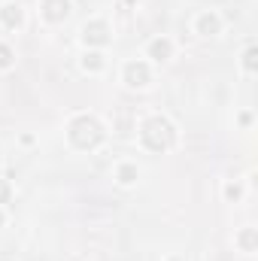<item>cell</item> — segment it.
<instances>
[{"mask_svg":"<svg viewBox=\"0 0 258 261\" xmlns=\"http://www.w3.org/2000/svg\"><path fill=\"white\" fill-rule=\"evenodd\" d=\"M85 67H91V70H100V67H104L100 55H85Z\"/></svg>","mask_w":258,"mask_h":261,"instance_id":"cell-10","label":"cell"},{"mask_svg":"<svg viewBox=\"0 0 258 261\" xmlns=\"http://www.w3.org/2000/svg\"><path fill=\"white\" fill-rule=\"evenodd\" d=\"M167 55H170V43H167V40H155V43H152V58L164 61Z\"/></svg>","mask_w":258,"mask_h":261,"instance_id":"cell-7","label":"cell"},{"mask_svg":"<svg viewBox=\"0 0 258 261\" xmlns=\"http://www.w3.org/2000/svg\"><path fill=\"white\" fill-rule=\"evenodd\" d=\"M143 143L149 146V149H167L170 143H173V128H170V122L167 119H149L146 125H143Z\"/></svg>","mask_w":258,"mask_h":261,"instance_id":"cell-1","label":"cell"},{"mask_svg":"<svg viewBox=\"0 0 258 261\" xmlns=\"http://www.w3.org/2000/svg\"><path fill=\"white\" fill-rule=\"evenodd\" d=\"M0 18H3L6 28H18V24H21V6H18V3H6V6L0 9Z\"/></svg>","mask_w":258,"mask_h":261,"instance_id":"cell-5","label":"cell"},{"mask_svg":"<svg viewBox=\"0 0 258 261\" xmlns=\"http://www.w3.org/2000/svg\"><path fill=\"white\" fill-rule=\"evenodd\" d=\"M6 197H9V186H6V182H3V179H0V203H3V200H6Z\"/></svg>","mask_w":258,"mask_h":261,"instance_id":"cell-12","label":"cell"},{"mask_svg":"<svg viewBox=\"0 0 258 261\" xmlns=\"http://www.w3.org/2000/svg\"><path fill=\"white\" fill-rule=\"evenodd\" d=\"M12 64V52H9V46H0V67H9Z\"/></svg>","mask_w":258,"mask_h":261,"instance_id":"cell-9","label":"cell"},{"mask_svg":"<svg viewBox=\"0 0 258 261\" xmlns=\"http://www.w3.org/2000/svg\"><path fill=\"white\" fill-rule=\"evenodd\" d=\"M67 12H70V3H67V0H46V3H43V15H46L49 21H64Z\"/></svg>","mask_w":258,"mask_h":261,"instance_id":"cell-3","label":"cell"},{"mask_svg":"<svg viewBox=\"0 0 258 261\" xmlns=\"http://www.w3.org/2000/svg\"><path fill=\"white\" fill-rule=\"evenodd\" d=\"M125 79H128V85H137L140 88V85L149 82V70H146V64H137L134 61V64L125 67Z\"/></svg>","mask_w":258,"mask_h":261,"instance_id":"cell-4","label":"cell"},{"mask_svg":"<svg viewBox=\"0 0 258 261\" xmlns=\"http://www.w3.org/2000/svg\"><path fill=\"white\" fill-rule=\"evenodd\" d=\"M200 28L203 31H216V18H200Z\"/></svg>","mask_w":258,"mask_h":261,"instance_id":"cell-11","label":"cell"},{"mask_svg":"<svg viewBox=\"0 0 258 261\" xmlns=\"http://www.w3.org/2000/svg\"><path fill=\"white\" fill-rule=\"evenodd\" d=\"M0 222H3V216H0Z\"/></svg>","mask_w":258,"mask_h":261,"instance_id":"cell-13","label":"cell"},{"mask_svg":"<svg viewBox=\"0 0 258 261\" xmlns=\"http://www.w3.org/2000/svg\"><path fill=\"white\" fill-rule=\"evenodd\" d=\"M70 137H73V143H76V146L91 149V146H97V143L104 140V130H100V125H97L94 119L82 116V119H76V122L70 125Z\"/></svg>","mask_w":258,"mask_h":261,"instance_id":"cell-2","label":"cell"},{"mask_svg":"<svg viewBox=\"0 0 258 261\" xmlns=\"http://www.w3.org/2000/svg\"><path fill=\"white\" fill-rule=\"evenodd\" d=\"M134 176H137V170H134V167H131V164H125V167H122V170H119V179H122V182H125V186H128V182H134Z\"/></svg>","mask_w":258,"mask_h":261,"instance_id":"cell-8","label":"cell"},{"mask_svg":"<svg viewBox=\"0 0 258 261\" xmlns=\"http://www.w3.org/2000/svg\"><path fill=\"white\" fill-rule=\"evenodd\" d=\"M85 40H88V43H107V24H104V21L85 24Z\"/></svg>","mask_w":258,"mask_h":261,"instance_id":"cell-6","label":"cell"}]
</instances>
